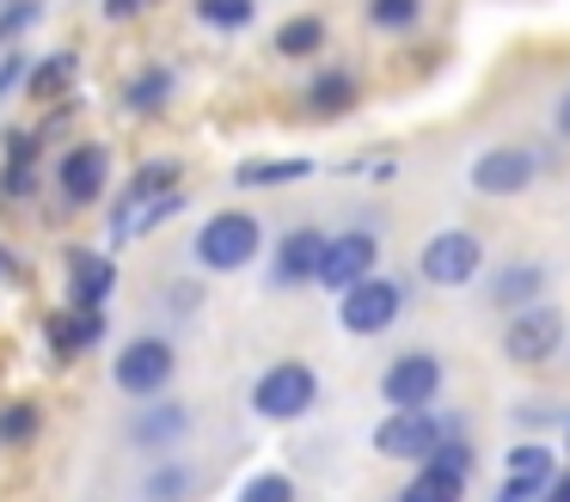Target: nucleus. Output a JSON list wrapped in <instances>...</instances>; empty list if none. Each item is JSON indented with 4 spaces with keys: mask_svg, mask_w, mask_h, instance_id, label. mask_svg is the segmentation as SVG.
<instances>
[{
    "mask_svg": "<svg viewBox=\"0 0 570 502\" xmlns=\"http://www.w3.org/2000/svg\"><path fill=\"white\" fill-rule=\"evenodd\" d=\"M197 264L215 269V276H234V269H246L252 257L264 252V227L258 215H246V208H222V215H209L197 227Z\"/></svg>",
    "mask_w": 570,
    "mask_h": 502,
    "instance_id": "f257e3e1",
    "label": "nucleus"
},
{
    "mask_svg": "<svg viewBox=\"0 0 570 502\" xmlns=\"http://www.w3.org/2000/svg\"><path fill=\"white\" fill-rule=\"evenodd\" d=\"M173 374H178V355H173V343L166 337H129L124 350H117V362H111V380H117V392H129V398H160L166 386H173Z\"/></svg>",
    "mask_w": 570,
    "mask_h": 502,
    "instance_id": "f03ea898",
    "label": "nucleus"
},
{
    "mask_svg": "<svg viewBox=\"0 0 570 502\" xmlns=\"http://www.w3.org/2000/svg\"><path fill=\"white\" fill-rule=\"evenodd\" d=\"M313 398H320V374H313L307 362H271L258 374V386H252V411L271 416V423H295V416H307Z\"/></svg>",
    "mask_w": 570,
    "mask_h": 502,
    "instance_id": "7ed1b4c3",
    "label": "nucleus"
},
{
    "mask_svg": "<svg viewBox=\"0 0 570 502\" xmlns=\"http://www.w3.org/2000/svg\"><path fill=\"white\" fill-rule=\"evenodd\" d=\"M558 350H564V313H558V306L533 301V306H521V313L509 318L503 355L515 367H540V362H552Z\"/></svg>",
    "mask_w": 570,
    "mask_h": 502,
    "instance_id": "20e7f679",
    "label": "nucleus"
},
{
    "mask_svg": "<svg viewBox=\"0 0 570 502\" xmlns=\"http://www.w3.org/2000/svg\"><path fill=\"white\" fill-rule=\"evenodd\" d=\"M399 313H405V288L386 282V276H362L356 288H344V301H337V325L356 331V337H381Z\"/></svg>",
    "mask_w": 570,
    "mask_h": 502,
    "instance_id": "39448f33",
    "label": "nucleus"
},
{
    "mask_svg": "<svg viewBox=\"0 0 570 502\" xmlns=\"http://www.w3.org/2000/svg\"><path fill=\"white\" fill-rule=\"evenodd\" d=\"M111 184V147L105 141H80L56 159V190H62L68 208H92Z\"/></svg>",
    "mask_w": 570,
    "mask_h": 502,
    "instance_id": "423d86ee",
    "label": "nucleus"
},
{
    "mask_svg": "<svg viewBox=\"0 0 570 502\" xmlns=\"http://www.w3.org/2000/svg\"><path fill=\"white\" fill-rule=\"evenodd\" d=\"M479 264H484V245L472 239V233H435L430 245L417 252V269H423V282H435V288H466L472 276H479Z\"/></svg>",
    "mask_w": 570,
    "mask_h": 502,
    "instance_id": "0eeeda50",
    "label": "nucleus"
},
{
    "mask_svg": "<svg viewBox=\"0 0 570 502\" xmlns=\"http://www.w3.org/2000/svg\"><path fill=\"white\" fill-rule=\"evenodd\" d=\"M435 392H442V362H435L430 350L399 355V362L381 374V398L393 404V411H430Z\"/></svg>",
    "mask_w": 570,
    "mask_h": 502,
    "instance_id": "6e6552de",
    "label": "nucleus"
},
{
    "mask_svg": "<svg viewBox=\"0 0 570 502\" xmlns=\"http://www.w3.org/2000/svg\"><path fill=\"white\" fill-rule=\"evenodd\" d=\"M442 429H448V423H435L430 411H393L381 429H374V453H386V460H411V465H423L435 447H442Z\"/></svg>",
    "mask_w": 570,
    "mask_h": 502,
    "instance_id": "1a4fd4ad",
    "label": "nucleus"
},
{
    "mask_svg": "<svg viewBox=\"0 0 570 502\" xmlns=\"http://www.w3.org/2000/svg\"><path fill=\"white\" fill-rule=\"evenodd\" d=\"M68 306H80V313H105V301H111L117 288V264L111 252H92V245H68Z\"/></svg>",
    "mask_w": 570,
    "mask_h": 502,
    "instance_id": "9d476101",
    "label": "nucleus"
},
{
    "mask_svg": "<svg viewBox=\"0 0 570 502\" xmlns=\"http://www.w3.org/2000/svg\"><path fill=\"white\" fill-rule=\"evenodd\" d=\"M533 171H540L533 147H491V154L472 159V190L479 196H515L533 184Z\"/></svg>",
    "mask_w": 570,
    "mask_h": 502,
    "instance_id": "9b49d317",
    "label": "nucleus"
},
{
    "mask_svg": "<svg viewBox=\"0 0 570 502\" xmlns=\"http://www.w3.org/2000/svg\"><path fill=\"white\" fill-rule=\"evenodd\" d=\"M374 257H381V245H374V233H337V239H325V264H320V282L325 288H356L362 276H374Z\"/></svg>",
    "mask_w": 570,
    "mask_h": 502,
    "instance_id": "f8f14e48",
    "label": "nucleus"
},
{
    "mask_svg": "<svg viewBox=\"0 0 570 502\" xmlns=\"http://www.w3.org/2000/svg\"><path fill=\"white\" fill-rule=\"evenodd\" d=\"M320 264H325V233L320 227H288L283 245H276V282H320Z\"/></svg>",
    "mask_w": 570,
    "mask_h": 502,
    "instance_id": "ddd939ff",
    "label": "nucleus"
},
{
    "mask_svg": "<svg viewBox=\"0 0 570 502\" xmlns=\"http://www.w3.org/2000/svg\"><path fill=\"white\" fill-rule=\"evenodd\" d=\"M43 337H50V350L62 355H87L105 343V313H80V306H62V313L43 318Z\"/></svg>",
    "mask_w": 570,
    "mask_h": 502,
    "instance_id": "4468645a",
    "label": "nucleus"
},
{
    "mask_svg": "<svg viewBox=\"0 0 570 502\" xmlns=\"http://www.w3.org/2000/svg\"><path fill=\"white\" fill-rule=\"evenodd\" d=\"M460 496H466V472H448L435 460H423L417 478L399 490V502H460Z\"/></svg>",
    "mask_w": 570,
    "mask_h": 502,
    "instance_id": "2eb2a0df",
    "label": "nucleus"
},
{
    "mask_svg": "<svg viewBox=\"0 0 570 502\" xmlns=\"http://www.w3.org/2000/svg\"><path fill=\"white\" fill-rule=\"evenodd\" d=\"M307 110L313 117H344V110H356V73L325 68L320 80L307 86Z\"/></svg>",
    "mask_w": 570,
    "mask_h": 502,
    "instance_id": "dca6fc26",
    "label": "nucleus"
},
{
    "mask_svg": "<svg viewBox=\"0 0 570 502\" xmlns=\"http://www.w3.org/2000/svg\"><path fill=\"white\" fill-rule=\"evenodd\" d=\"M540 288H546L540 264H509L503 276L491 282V306H509V313H521V306L540 301Z\"/></svg>",
    "mask_w": 570,
    "mask_h": 502,
    "instance_id": "f3484780",
    "label": "nucleus"
},
{
    "mask_svg": "<svg viewBox=\"0 0 570 502\" xmlns=\"http://www.w3.org/2000/svg\"><path fill=\"white\" fill-rule=\"evenodd\" d=\"M75 49H56V56H43V61H31L26 68V92L31 98H62L68 86H75Z\"/></svg>",
    "mask_w": 570,
    "mask_h": 502,
    "instance_id": "a211bd4d",
    "label": "nucleus"
},
{
    "mask_svg": "<svg viewBox=\"0 0 570 502\" xmlns=\"http://www.w3.org/2000/svg\"><path fill=\"white\" fill-rule=\"evenodd\" d=\"M320 49H325L320 12H301V19H288L283 31H276V56H288V61H307V56H320Z\"/></svg>",
    "mask_w": 570,
    "mask_h": 502,
    "instance_id": "6ab92c4d",
    "label": "nucleus"
},
{
    "mask_svg": "<svg viewBox=\"0 0 570 502\" xmlns=\"http://www.w3.org/2000/svg\"><path fill=\"white\" fill-rule=\"evenodd\" d=\"M178 429H185V411H178V404H154L148 398V411L136 416V429H129V435H136L141 447H173Z\"/></svg>",
    "mask_w": 570,
    "mask_h": 502,
    "instance_id": "aec40b11",
    "label": "nucleus"
},
{
    "mask_svg": "<svg viewBox=\"0 0 570 502\" xmlns=\"http://www.w3.org/2000/svg\"><path fill=\"white\" fill-rule=\"evenodd\" d=\"M503 478H509V484H528V490H540V496H546V484H552V453L533 447V441H528V447H509Z\"/></svg>",
    "mask_w": 570,
    "mask_h": 502,
    "instance_id": "412c9836",
    "label": "nucleus"
},
{
    "mask_svg": "<svg viewBox=\"0 0 570 502\" xmlns=\"http://www.w3.org/2000/svg\"><path fill=\"white\" fill-rule=\"evenodd\" d=\"M313 159H246V166L234 171V184H246V190H258V184H295L307 178Z\"/></svg>",
    "mask_w": 570,
    "mask_h": 502,
    "instance_id": "4be33fe9",
    "label": "nucleus"
},
{
    "mask_svg": "<svg viewBox=\"0 0 570 502\" xmlns=\"http://www.w3.org/2000/svg\"><path fill=\"white\" fill-rule=\"evenodd\" d=\"M38 429H43L38 404L13 398L7 411H0V447H31V441H38Z\"/></svg>",
    "mask_w": 570,
    "mask_h": 502,
    "instance_id": "5701e85b",
    "label": "nucleus"
},
{
    "mask_svg": "<svg viewBox=\"0 0 570 502\" xmlns=\"http://www.w3.org/2000/svg\"><path fill=\"white\" fill-rule=\"evenodd\" d=\"M190 12H197L203 24H215V31H246V24L258 19L252 0H190Z\"/></svg>",
    "mask_w": 570,
    "mask_h": 502,
    "instance_id": "b1692460",
    "label": "nucleus"
},
{
    "mask_svg": "<svg viewBox=\"0 0 570 502\" xmlns=\"http://www.w3.org/2000/svg\"><path fill=\"white\" fill-rule=\"evenodd\" d=\"M166 98H173V73L166 68H148V73H136L129 80V110H166Z\"/></svg>",
    "mask_w": 570,
    "mask_h": 502,
    "instance_id": "393cba45",
    "label": "nucleus"
},
{
    "mask_svg": "<svg viewBox=\"0 0 570 502\" xmlns=\"http://www.w3.org/2000/svg\"><path fill=\"white\" fill-rule=\"evenodd\" d=\"M173 184H178V166H173V159H160V166H141L136 178H129L124 203H154V196H173Z\"/></svg>",
    "mask_w": 570,
    "mask_h": 502,
    "instance_id": "a878e982",
    "label": "nucleus"
},
{
    "mask_svg": "<svg viewBox=\"0 0 570 502\" xmlns=\"http://www.w3.org/2000/svg\"><path fill=\"white\" fill-rule=\"evenodd\" d=\"M423 19V0H368V24L381 31H417Z\"/></svg>",
    "mask_w": 570,
    "mask_h": 502,
    "instance_id": "bb28decb",
    "label": "nucleus"
},
{
    "mask_svg": "<svg viewBox=\"0 0 570 502\" xmlns=\"http://www.w3.org/2000/svg\"><path fill=\"white\" fill-rule=\"evenodd\" d=\"M239 502H295V478L288 472H258V478H246Z\"/></svg>",
    "mask_w": 570,
    "mask_h": 502,
    "instance_id": "cd10ccee",
    "label": "nucleus"
},
{
    "mask_svg": "<svg viewBox=\"0 0 570 502\" xmlns=\"http://www.w3.org/2000/svg\"><path fill=\"white\" fill-rule=\"evenodd\" d=\"M38 19H43V0H7V12H0V43L26 37Z\"/></svg>",
    "mask_w": 570,
    "mask_h": 502,
    "instance_id": "c85d7f7f",
    "label": "nucleus"
},
{
    "mask_svg": "<svg viewBox=\"0 0 570 502\" xmlns=\"http://www.w3.org/2000/svg\"><path fill=\"white\" fill-rule=\"evenodd\" d=\"M190 490V465H160L148 472V502H178Z\"/></svg>",
    "mask_w": 570,
    "mask_h": 502,
    "instance_id": "c756f323",
    "label": "nucleus"
},
{
    "mask_svg": "<svg viewBox=\"0 0 570 502\" xmlns=\"http://www.w3.org/2000/svg\"><path fill=\"white\" fill-rule=\"evenodd\" d=\"M435 465H448V472H472V447H466V435L460 429H442V447L430 453Z\"/></svg>",
    "mask_w": 570,
    "mask_h": 502,
    "instance_id": "7c9ffc66",
    "label": "nucleus"
},
{
    "mask_svg": "<svg viewBox=\"0 0 570 502\" xmlns=\"http://www.w3.org/2000/svg\"><path fill=\"white\" fill-rule=\"evenodd\" d=\"M99 7H105V19H111V24H129V19H141V12H154L160 0H99Z\"/></svg>",
    "mask_w": 570,
    "mask_h": 502,
    "instance_id": "2f4dec72",
    "label": "nucleus"
},
{
    "mask_svg": "<svg viewBox=\"0 0 570 502\" xmlns=\"http://www.w3.org/2000/svg\"><path fill=\"white\" fill-rule=\"evenodd\" d=\"M19 80H26V56H7L0 61V92H13Z\"/></svg>",
    "mask_w": 570,
    "mask_h": 502,
    "instance_id": "473e14b6",
    "label": "nucleus"
},
{
    "mask_svg": "<svg viewBox=\"0 0 570 502\" xmlns=\"http://www.w3.org/2000/svg\"><path fill=\"white\" fill-rule=\"evenodd\" d=\"M533 496H540V490H528V484H509V478H503V490H497L491 502H533Z\"/></svg>",
    "mask_w": 570,
    "mask_h": 502,
    "instance_id": "72a5a7b5",
    "label": "nucleus"
},
{
    "mask_svg": "<svg viewBox=\"0 0 570 502\" xmlns=\"http://www.w3.org/2000/svg\"><path fill=\"white\" fill-rule=\"evenodd\" d=\"M540 502H570V472L564 478H552V484H546V496Z\"/></svg>",
    "mask_w": 570,
    "mask_h": 502,
    "instance_id": "f704fd0d",
    "label": "nucleus"
},
{
    "mask_svg": "<svg viewBox=\"0 0 570 502\" xmlns=\"http://www.w3.org/2000/svg\"><path fill=\"white\" fill-rule=\"evenodd\" d=\"M558 135H564V141H570V92L558 98Z\"/></svg>",
    "mask_w": 570,
    "mask_h": 502,
    "instance_id": "c9c22d12",
    "label": "nucleus"
},
{
    "mask_svg": "<svg viewBox=\"0 0 570 502\" xmlns=\"http://www.w3.org/2000/svg\"><path fill=\"white\" fill-rule=\"evenodd\" d=\"M564 447H570V435H564Z\"/></svg>",
    "mask_w": 570,
    "mask_h": 502,
    "instance_id": "e433bc0d",
    "label": "nucleus"
}]
</instances>
